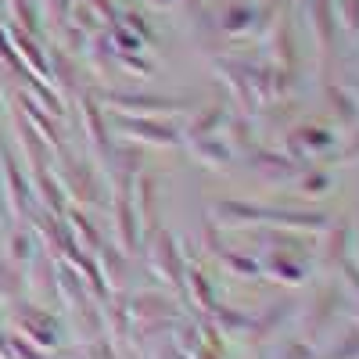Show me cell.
I'll list each match as a JSON object with an SVG mask.
<instances>
[{
  "label": "cell",
  "instance_id": "2e32d148",
  "mask_svg": "<svg viewBox=\"0 0 359 359\" xmlns=\"http://www.w3.org/2000/svg\"><path fill=\"white\" fill-rule=\"evenodd\" d=\"M194 287H198V294L205 298V306H208V309H216V302H212V287H208V280H205L201 273H194Z\"/></svg>",
  "mask_w": 359,
  "mask_h": 359
},
{
  "label": "cell",
  "instance_id": "ac0fdd59",
  "mask_svg": "<svg viewBox=\"0 0 359 359\" xmlns=\"http://www.w3.org/2000/svg\"><path fill=\"white\" fill-rule=\"evenodd\" d=\"M348 158H359V137H355V144L348 147Z\"/></svg>",
  "mask_w": 359,
  "mask_h": 359
},
{
  "label": "cell",
  "instance_id": "4fadbf2b",
  "mask_svg": "<svg viewBox=\"0 0 359 359\" xmlns=\"http://www.w3.org/2000/svg\"><path fill=\"white\" fill-rule=\"evenodd\" d=\"M331 97H334V111H338L341 118H348V123H355V118H359V108L352 104V97H348V94H341V90H334Z\"/></svg>",
  "mask_w": 359,
  "mask_h": 359
},
{
  "label": "cell",
  "instance_id": "8fae6325",
  "mask_svg": "<svg viewBox=\"0 0 359 359\" xmlns=\"http://www.w3.org/2000/svg\"><path fill=\"white\" fill-rule=\"evenodd\" d=\"M97 252H101V259H104V266L111 269V273H108V277H111L115 284H123V277H126V262H123V259H118V255H115L111 248H104V245H101Z\"/></svg>",
  "mask_w": 359,
  "mask_h": 359
},
{
  "label": "cell",
  "instance_id": "52a82bcc",
  "mask_svg": "<svg viewBox=\"0 0 359 359\" xmlns=\"http://www.w3.org/2000/svg\"><path fill=\"white\" fill-rule=\"evenodd\" d=\"M252 165L259 169V172H269V176H291L294 172V162H287V158H280V155H269V151H259L255 158H252Z\"/></svg>",
  "mask_w": 359,
  "mask_h": 359
},
{
  "label": "cell",
  "instance_id": "5bb4252c",
  "mask_svg": "<svg viewBox=\"0 0 359 359\" xmlns=\"http://www.w3.org/2000/svg\"><path fill=\"white\" fill-rule=\"evenodd\" d=\"M72 219H76V230H79V233L86 237V245H90V248H94V252H97V248H101V237H97V230H94V226H90V223H86V219H83L79 212H76Z\"/></svg>",
  "mask_w": 359,
  "mask_h": 359
},
{
  "label": "cell",
  "instance_id": "5b68a950",
  "mask_svg": "<svg viewBox=\"0 0 359 359\" xmlns=\"http://www.w3.org/2000/svg\"><path fill=\"white\" fill-rule=\"evenodd\" d=\"M118 230H123L126 248H137V216H133V194H130V187L123 191V198H118Z\"/></svg>",
  "mask_w": 359,
  "mask_h": 359
},
{
  "label": "cell",
  "instance_id": "7c38bea8",
  "mask_svg": "<svg viewBox=\"0 0 359 359\" xmlns=\"http://www.w3.org/2000/svg\"><path fill=\"white\" fill-rule=\"evenodd\" d=\"M219 118H223V108H212V111H205V115L198 118V123L191 126V137H208V133H212V126L219 123Z\"/></svg>",
  "mask_w": 359,
  "mask_h": 359
},
{
  "label": "cell",
  "instance_id": "30bf717a",
  "mask_svg": "<svg viewBox=\"0 0 359 359\" xmlns=\"http://www.w3.org/2000/svg\"><path fill=\"white\" fill-rule=\"evenodd\" d=\"M198 151L201 155H208V162H226L230 158V144H219V140H212V133H208V137H201V144H198Z\"/></svg>",
  "mask_w": 359,
  "mask_h": 359
},
{
  "label": "cell",
  "instance_id": "9c48e42d",
  "mask_svg": "<svg viewBox=\"0 0 359 359\" xmlns=\"http://www.w3.org/2000/svg\"><path fill=\"white\" fill-rule=\"evenodd\" d=\"M140 219H147V223L158 219V191H155V180H140Z\"/></svg>",
  "mask_w": 359,
  "mask_h": 359
},
{
  "label": "cell",
  "instance_id": "7a4b0ae2",
  "mask_svg": "<svg viewBox=\"0 0 359 359\" xmlns=\"http://www.w3.org/2000/svg\"><path fill=\"white\" fill-rule=\"evenodd\" d=\"M118 126H123V133L155 140V144H176V140H180V130H176V126L151 123V118H118Z\"/></svg>",
  "mask_w": 359,
  "mask_h": 359
},
{
  "label": "cell",
  "instance_id": "9a60e30c",
  "mask_svg": "<svg viewBox=\"0 0 359 359\" xmlns=\"http://www.w3.org/2000/svg\"><path fill=\"white\" fill-rule=\"evenodd\" d=\"M269 269H277V277H280V280H291V284L302 280V269L291 266V262H269Z\"/></svg>",
  "mask_w": 359,
  "mask_h": 359
},
{
  "label": "cell",
  "instance_id": "8992f818",
  "mask_svg": "<svg viewBox=\"0 0 359 359\" xmlns=\"http://www.w3.org/2000/svg\"><path fill=\"white\" fill-rule=\"evenodd\" d=\"M118 108H147V111H180L187 108V101H165V97H111Z\"/></svg>",
  "mask_w": 359,
  "mask_h": 359
},
{
  "label": "cell",
  "instance_id": "277c9868",
  "mask_svg": "<svg viewBox=\"0 0 359 359\" xmlns=\"http://www.w3.org/2000/svg\"><path fill=\"white\" fill-rule=\"evenodd\" d=\"M130 313H137V316H162V320H172L176 316V306L172 302H165V298H158V294H140V298H133L130 302Z\"/></svg>",
  "mask_w": 359,
  "mask_h": 359
},
{
  "label": "cell",
  "instance_id": "e0dca14e",
  "mask_svg": "<svg viewBox=\"0 0 359 359\" xmlns=\"http://www.w3.org/2000/svg\"><path fill=\"white\" fill-rule=\"evenodd\" d=\"M302 191H306V194H323V191H327V176H309Z\"/></svg>",
  "mask_w": 359,
  "mask_h": 359
},
{
  "label": "cell",
  "instance_id": "3957f363",
  "mask_svg": "<svg viewBox=\"0 0 359 359\" xmlns=\"http://www.w3.org/2000/svg\"><path fill=\"white\" fill-rule=\"evenodd\" d=\"M158 259H162L165 269H169V280H176L180 291H187V280H184V259H180V248H176V241H172L169 233L158 237Z\"/></svg>",
  "mask_w": 359,
  "mask_h": 359
},
{
  "label": "cell",
  "instance_id": "6da1fadb",
  "mask_svg": "<svg viewBox=\"0 0 359 359\" xmlns=\"http://www.w3.org/2000/svg\"><path fill=\"white\" fill-rule=\"evenodd\" d=\"M216 212L230 223L237 219H262V223H280V226H306V230H323L327 226V216L323 212H277V208H255V205H245V201H219Z\"/></svg>",
  "mask_w": 359,
  "mask_h": 359
},
{
  "label": "cell",
  "instance_id": "ba28073f",
  "mask_svg": "<svg viewBox=\"0 0 359 359\" xmlns=\"http://www.w3.org/2000/svg\"><path fill=\"white\" fill-rule=\"evenodd\" d=\"M83 115H86V123H90V137H94V144L101 147V151H108V133H104V118H101V111H97V104L94 101H83Z\"/></svg>",
  "mask_w": 359,
  "mask_h": 359
}]
</instances>
